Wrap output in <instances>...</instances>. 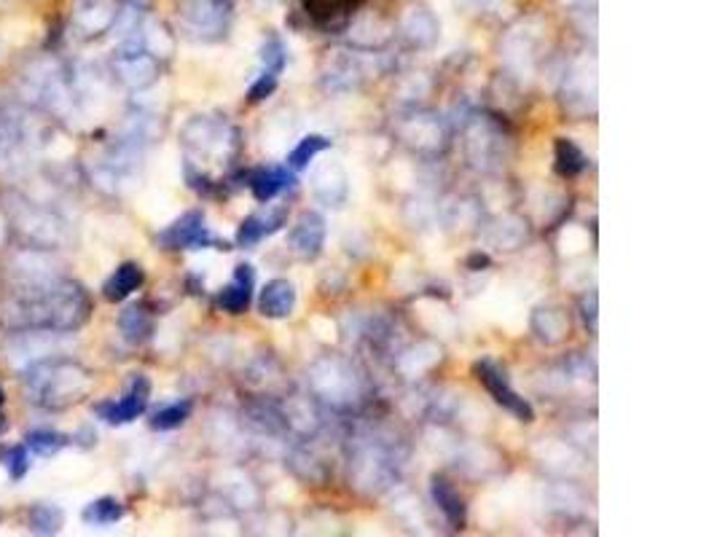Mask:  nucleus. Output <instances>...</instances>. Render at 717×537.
Wrapping results in <instances>:
<instances>
[{
  "instance_id": "cd10ccee",
  "label": "nucleus",
  "mask_w": 717,
  "mask_h": 537,
  "mask_svg": "<svg viewBox=\"0 0 717 537\" xmlns=\"http://www.w3.org/2000/svg\"><path fill=\"white\" fill-rule=\"evenodd\" d=\"M274 89H277V76H272V73H261V78L253 84L247 98H251V103H261V100H267Z\"/></svg>"
},
{
  "instance_id": "dca6fc26",
  "label": "nucleus",
  "mask_w": 717,
  "mask_h": 537,
  "mask_svg": "<svg viewBox=\"0 0 717 537\" xmlns=\"http://www.w3.org/2000/svg\"><path fill=\"white\" fill-rule=\"evenodd\" d=\"M143 282H145V274H143V269H140V264L127 261L113 271L108 280H105L103 296L108 298V302L118 304V302H124V298L132 296V293L138 291Z\"/></svg>"
},
{
  "instance_id": "6e6552de",
  "label": "nucleus",
  "mask_w": 717,
  "mask_h": 537,
  "mask_svg": "<svg viewBox=\"0 0 717 537\" xmlns=\"http://www.w3.org/2000/svg\"><path fill=\"white\" fill-rule=\"evenodd\" d=\"M56 336H60V333L54 331H14L11 342L5 344V353H9V360L14 363V369L25 371L30 369V366L41 363V360L52 358Z\"/></svg>"
},
{
  "instance_id": "4468645a",
  "label": "nucleus",
  "mask_w": 717,
  "mask_h": 537,
  "mask_svg": "<svg viewBox=\"0 0 717 537\" xmlns=\"http://www.w3.org/2000/svg\"><path fill=\"white\" fill-rule=\"evenodd\" d=\"M116 20L118 11L111 0H84L76 9V27L81 30V36H100Z\"/></svg>"
},
{
  "instance_id": "39448f33",
  "label": "nucleus",
  "mask_w": 717,
  "mask_h": 537,
  "mask_svg": "<svg viewBox=\"0 0 717 537\" xmlns=\"http://www.w3.org/2000/svg\"><path fill=\"white\" fill-rule=\"evenodd\" d=\"M149 398H151V382L143 374L132 376L129 382L127 393L121 395L118 400H105V404L94 406L98 417L108 425H127V422H135L138 417L145 414L149 409Z\"/></svg>"
},
{
  "instance_id": "2eb2a0df",
  "label": "nucleus",
  "mask_w": 717,
  "mask_h": 537,
  "mask_svg": "<svg viewBox=\"0 0 717 537\" xmlns=\"http://www.w3.org/2000/svg\"><path fill=\"white\" fill-rule=\"evenodd\" d=\"M251 191L258 202H272L277 194L293 186V169L287 167H264L251 175Z\"/></svg>"
},
{
  "instance_id": "c756f323",
  "label": "nucleus",
  "mask_w": 717,
  "mask_h": 537,
  "mask_svg": "<svg viewBox=\"0 0 717 537\" xmlns=\"http://www.w3.org/2000/svg\"><path fill=\"white\" fill-rule=\"evenodd\" d=\"M5 231H9V220H5L3 210H0V245H3V242H5Z\"/></svg>"
},
{
  "instance_id": "1a4fd4ad",
  "label": "nucleus",
  "mask_w": 717,
  "mask_h": 537,
  "mask_svg": "<svg viewBox=\"0 0 717 537\" xmlns=\"http://www.w3.org/2000/svg\"><path fill=\"white\" fill-rule=\"evenodd\" d=\"M287 240H291L296 256L318 258L325 245V218L318 213H302L296 223H293Z\"/></svg>"
},
{
  "instance_id": "f8f14e48",
  "label": "nucleus",
  "mask_w": 717,
  "mask_h": 537,
  "mask_svg": "<svg viewBox=\"0 0 717 537\" xmlns=\"http://www.w3.org/2000/svg\"><path fill=\"white\" fill-rule=\"evenodd\" d=\"M253 282H256V271H253L251 264H240V267L234 269V280H231L221 291V296H218V304H221L223 312L242 315L251 307Z\"/></svg>"
},
{
  "instance_id": "4be33fe9",
  "label": "nucleus",
  "mask_w": 717,
  "mask_h": 537,
  "mask_svg": "<svg viewBox=\"0 0 717 537\" xmlns=\"http://www.w3.org/2000/svg\"><path fill=\"white\" fill-rule=\"evenodd\" d=\"M25 446H27V451H33V455H38V457H54L56 451L65 449L67 446V435L56 433V430H49V427L30 430L25 438Z\"/></svg>"
},
{
  "instance_id": "a211bd4d",
  "label": "nucleus",
  "mask_w": 717,
  "mask_h": 537,
  "mask_svg": "<svg viewBox=\"0 0 717 537\" xmlns=\"http://www.w3.org/2000/svg\"><path fill=\"white\" fill-rule=\"evenodd\" d=\"M553 169L562 178H575L586 169V154L569 138H556V143H553Z\"/></svg>"
},
{
  "instance_id": "0eeeda50",
  "label": "nucleus",
  "mask_w": 717,
  "mask_h": 537,
  "mask_svg": "<svg viewBox=\"0 0 717 537\" xmlns=\"http://www.w3.org/2000/svg\"><path fill=\"white\" fill-rule=\"evenodd\" d=\"M231 14L229 0H178V16L194 36L221 33Z\"/></svg>"
},
{
  "instance_id": "aec40b11",
  "label": "nucleus",
  "mask_w": 717,
  "mask_h": 537,
  "mask_svg": "<svg viewBox=\"0 0 717 537\" xmlns=\"http://www.w3.org/2000/svg\"><path fill=\"white\" fill-rule=\"evenodd\" d=\"M81 519L92 527H108V524H116L124 519V506L116 500V497H100V500L89 502L84 508Z\"/></svg>"
},
{
  "instance_id": "f257e3e1",
  "label": "nucleus",
  "mask_w": 717,
  "mask_h": 537,
  "mask_svg": "<svg viewBox=\"0 0 717 537\" xmlns=\"http://www.w3.org/2000/svg\"><path fill=\"white\" fill-rule=\"evenodd\" d=\"M92 312L87 291L76 280L41 271L14 274L9 296L0 302V322L14 331H78Z\"/></svg>"
},
{
  "instance_id": "bb28decb",
  "label": "nucleus",
  "mask_w": 717,
  "mask_h": 537,
  "mask_svg": "<svg viewBox=\"0 0 717 537\" xmlns=\"http://www.w3.org/2000/svg\"><path fill=\"white\" fill-rule=\"evenodd\" d=\"M261 62H264V73H272V76H280L282 67H285V47H282V41H272L264 43L261 49Z\"/></svg>"
},
{
  "instance_id": "9d476101",
  "label": "nucleus",
  "mask_w": 717,
  "mask_h": 537,
  "mask_svg": "<svg viewBox=\"0 0 717 537\" xmlns=\"http://www.w3.org/2000/svg\"><path fill=\"white\" fill-rule=\"evenodd\" d=\"M113 71L127 87L143 89L156 78L154 56L140 52V49H121L113 60Z\"/></svg>"
},
{
  "instance_id": "7ed1b4c3",
  "label": "nucleus",
  "mask_w": 717,
  "mask_h": 537,
  "mask_svg": "<svg viewBox=\"0 0 717 537\" xmlns=\"http://www.w3.org/2000/svg\"><path fill=\"white\" fill-rule=\"evenodd\" d=\"M9 220L22 240L38 251H52L56 242L62 240V220L43 207L41 202H27L22 196H11L9 202Z\"/></svg>"
},
{
  "instance_id": "f3484780",
  "label": "nucleus",
  "mask_w": 717,
  "mask_h": 537,
  "mask_svg": "<svg viewBox=\"0 0 717 537\" xmlns=\"http://www.w3.org/2000/svg\"><path fill=\"white\" fill-rule=\"evenodd\" d=\"M433 500L438 502V508H441V513L451 527L460 529L462 524H465V502H462L460 491L441 476L433 478Z\"/></svg>"
},
{
  "instance_id": "ddd939ff",
  "label": "nucleus",
  "mask_w": 717,
  "mask_h": 537,
  "mask_svg": "<svg viewBox=\"0 0 717 537\" xmlns=\"http://www.w3.org/2000/svg\"><path fill=\"white\" fill-rule=\"evenodd\" d=\"M296 307V287L287 280H269L264 285L261 298H258V309H261L264 318L269 320H282L293 312Z\"/></svg>"
},
{
  "instance_id": "f03ea898",
  "label": "nucleus",
  "mask_w": 717,
  "mask_h": 537,
  "mask_svg": "<svg viewBox=\"0 0 717 537\" xmlns=\"http://www.w3.org/2000/svg\"><path fill=\"white\" fill-rule=\"evenodd\" d=\"M25 389L41 409L62 411L84 398L89 389V374L73 360H41L25 369Z\"/></svg>"
},
{
  "instance_id": "9b49d317",
  "label": "nucleus",
  "mask_w": 717,
  "mask_h": 537,
  "mask_svg": "<svg viewBox=\"0 0 717 537\" xmlns=\"http://www.w3.org/2000/svg\"><path fill=\"white\" fill-rule=\"evenodd\" d=\"M285 220H287L285 207H274V210H269V213L251 215V218H245L240 223V231H236V245L256 247L258 242H264L267 236L277 234V231L285 226Z\"/></svg>"
},
{
  "instance_id": "7c9ffc66",
  "label": "nucleus",
  "mask_w": 717,
  "mask_h": 537,
  "mask_svg": "<svg viewBox=\"0 0 717 537\" xmlns=\"http://www.w3.org/2000/svg\"><path fill=\"white\" fill-rule=\"evenodd\" d=\"M3 400H5V395H3V387H0V406H3Z\"/></svg>"
},
{
  "instance_id": "423d86ee",
  "label": "nucleus",
  "mask_w": 717,
  "mask_h": 537,
  "mask_svg": "<svg viewBox=\"0 0 717 537\" xmlns=\"http://www.w3.org/2000/svg\"><path fill=\"white\" fill-rule=\"evenodd\" d=\"M159 242L167 251H202V247L218 245L213 231L207 229L205 215L196 210L180 215L172 226H167L159 234Z\"/></svg>"
},
{
  "instance_id": "a878e982",
  "label": "nucleus",
  "mask_w": 717,
  "mask_h": 537,
  "mask_svg": "<svg viewBox=\"0 0 717 537\" xmlns=\"http://www.w3.org/2000/svg\"><path fill=\"white\" fill-rule=\"evenodd\" d=\"M3 465L9 468L11 482H22L30 471V457H27V446H11L3 451Z\"/></svg>"
},
{
  "instance_id": "b1692460",
  "label": "nucleus",
  "mask_w": 717,
  "mask_h": 537,
  "mask_svg": "<svg viewBox=\"0 0 717 537\" xmlns=\"http://www.w3.org/2000/svg\"><path fill=\"white\" fill-rule=\"evenodd\" d=\"M191 409H194L191 400H178V404H169V406H165V409H159L154 417H151V427L154 430L180 427L191 417Z\"/></svg>"
},
{
  "instance_id": "c85d7f7f",
  "label": "nucleus",
  "mask_w": 717,
  "mask_h": 537,
  "mask_svg": "<svg viewBox=\"0 0 717 537\" xmlns=\"http://www.w3.org/2000/svg\"><path fill=\"white\" fill-rule=\"evenodd\" d=\"M468 267H473V271H478V267H489V258L487 256H471Z\"/></svg>"
},
{
  "instance_id": "412c9836",
  "label": "nucleus",
  "mask_w": 717,
  "mask_h": 537,
  "mask_svg": "<svg viewBox=\"0 0 717 537\" xmlns=\"http://www.w3.org/2000/svg\"><path fill=\"white\" fill-rule=\"evenodd\" d=\"M331 149V140L323 138V135H307V138L298 140L296 149L291 151V156H287V167L293 169V172H302V169L309 167V162L315 159L318 154H323V151Z\"/></svg>"
},
{
  "instance_id": "20e7f679",
  "label": "nucleus",
  "mask_w": 717,
  "mask_h": 537,
  "mask_svg": "<svg viewBox=\"0 0 717 537\" xmlns=\"http://www.w3.org/2000/svg\"><path fill=\"white\" fill-rule=\"evenodd\" d=\"M473 374H476L478 384H484V389L492 395L495 404L502 406L505 411H511L518 422L535 420L533 406H529L527 400H524L522 395L511 387V382H508L505 371H502L500 366H495L492 360H478V363L473 366Z\"/></svg>"
},
{
  "instance_id": "5701e85b",
  "label": "nucleus",
  "mask_w": 717,
  "mask_h": 537,
  "mask_svg": "<svg viewBox=\"0 0 717 537\" xmlns=\"http://www.w3.org/2000/svg\"><path fill=\"white\" fill-rule=\"evenodd\" d=\"M62 511L52 502H38L30 511V529L36 535H56L62 527Z\"/></svg>"
},
{
  "instance_id": "393cba45",
  "label": "nucleus",
  "mask_w": 717,
  "mask_h": 537,
  "mask_svg": "<svg viewBox=\"0 0 717 537\" xmlns=\"http://www.w3.org/2000/svg\"><path fill=\"white\" fill-rule=\"evenodd\" d=\"M307 3V14H312L315 20L331 22L333 16H347L360 0H304Z\"/></svg>"
},
{
  "instance_id": "6ab92c4d",
  "label": "nucleus",
  "mask_w": 717,
  "mask_h": 537,
  "mask_svg": "<svg viewBox=\"0 0 717 537\" xmlns=\"http://www.w3.org/2000/svg\"><path fill=\"white\" fill-rule=\"evenodd\" d=\"M118 328H121V333L127 342L140 344V342H145L151 333V315L145 312L143 304H132V307L124 309L121 318H118Z\"/></svg>"
}]
</instances>
